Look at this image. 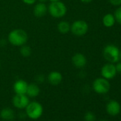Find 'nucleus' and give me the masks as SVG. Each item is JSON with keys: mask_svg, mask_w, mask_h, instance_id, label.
<instances>
[{"mask_svg": "<svg viewBox=\"0 0 121 121\" xmlns=\"http://www.w3.org/2000/svg\"><path fill=\"white\" fill-rule=\"evenodd\" d=\"M8 40L13 46H22L27 42L28 35L27 33L22 29H14L9 34Z\"/></svg>", "mask_w": 121, "mask_h": 121, "instance_id": "f257e3e1", "label": "nucleus"}, {"mask_svg": "<svg viewBox=\"0 0 121 121\" xmlns=\"http://www.w3.org/2000/svg\"><path fill=\"white\" fill-rule=\"evenodd\" d=\"M120 50L119 48L112 44H108L103 48V57L108 63L115 64L120 59Z\"/></svg>", "mask_w": 121, "mask_h": 121, "instance_id": "f03ea898", "label": "nucleus"}, {"mask_svg": "<svg viewBox=\"0 0 121 121\" xmlns=\"http://www.w3.org/2000/svg\"><path fill=\"white\" fill-rule=\"evenodd\" d=\"M48 11L51 16L54 18H60L66 15L67 9L66 5L60 1L57 2H52L48 7Z\"/></svg>", "mask_w": 121, "mask_h": 121, "instance_id": "7ed1b4c3", "label": "nucleus"}, {"mask_svg": "<svg viewBox=\"0 0 121 121\" xmlns=\"http://www.w3.org/2000/svg\"><path fill=\"white\" fill-rule=\"evenodd\" d=\"M43 107L41 103L38 102H31L26 107V115L33 120L39 119L43 114Z\"/></svg>", "mask_w": 121, "mask_h": 121, "instance_id": "20e7f679", "label": "nucleus"}, {"mask_svg": "<svg viewBox=\"0 0 121 121\" xmlns=\"http://www.w3.org/2000/svg\"><path fill=\"white\" fill-rule=\"evenodd\" d=\"M88 31V25L87 22L83 20H77L71 26V31L73 34L77 36H82L85 35Z\"/></svg>", "mask_w": 121, "mask_h": 121, "instance_id": "39448f33", "label": "nucleus"}, {"mask_svg": "<svg viewBox=\"0 0 121 121\" xmlns=\"http://www.w3.org/2000/svg\"><path fill=\"white\" fill-rule=\"evenodd\" d=\"M93 88L94 91L97 93L105 94L109 91L110 88V85L107 79L104 78H98L93 81Z\"/></svg>", "mask_w": 121, "mask_h": 121, "instance_id": "423d86ee", "label": "nucleus"}, {"mask_svg": "<svg viewBox=\"0 0 121 121\" xmlns=\"http://www.w3.org/2000/svg\"><path fill=\"white\" fill-rule=\"evenodd\" d=\"M100 73H101L103 78H104L107 80L113 78L117 74L115 66L113 64H111V63L105 64L102 67Z\"/></svg>", "mask_w": 121, "mask_h": 121, "instance_id": "0eeeda50", "label": "nucleus"}, {"mask_svg": "<svg viewBox=\"0 0 121 121\" xmlns=\"http://www.w3.org/2000/svg\"><path fill=\"white\" fill-rule=\"evenodd\" d=\"M13 105L19 108V109H24L29 103V100L28 96L26 94H16L12 100Z\"/></svg>", "mask_w": 121, "mask_h": 121, "instance_id": "6e6552de", "label": "nucleus"}, {"mask_svg": "<svg viewBox=\"0 0 121 121\" xmlns=\"http://www.w3.org/2000/svg\"><path fill=\"white\" fill-rule=\"evenodd\" d=\"M106 111L109 115L112 116L117 115L120 112V103L115 100H110L106 105Z\"/></svg>", "mask_w": 121, "mask_h": 121, "instance_id": "1a4fd4ad", "label": "nucleus"}, {"mask_svg": "<svg viewBox=\"0 0 121 121\" xmlns=\"http://www.w3.org/2000/svg\"><path fill=\"white\" fill-rule=\"evenodd\" d=\"M86 63L87 59L83 53H77L72 57V64L76 68H83L86 65Z\"/></svg>", "mask_w": 121, "mask_h": 121, "instance_id": "9d476101", "label": "nucleus"}, {"mask_svg": "<svg viewBox=\"0 0 121 121\" xmlns=\"http://www.w3.org/2000/svg\"><path fill=\"white\" fill-rule=\"evenodd\" d=\"M28 83L24 80H18L14 84V91L16 94H26Z\"/></svg>", "mask_w": 121, "mask_h": 121, "instance_id": "9b49d317", "label": "nucleus"}, {"mask_svg": "<svg viewBox=\"0 0 121 121\" xmlns=\"http://www.w3.org/2000/svg\"><path fill=\"white\" fill-rule=\"evenodd\" d=\"M63 76L61 73L58 71H52L48 76V81L50 84L53 86H57L62 81Z\"/></svg>", "mask_w": 121, "mask_h": 121, "instance_id": "f8f14e48", "label": "nucleus"}, {"mask_svg": "<svg viewBox=\"0 0 121 121\" xmlns=\"http://www.w3.org/2000/svg\"><path fill=\"white\" fill-rule=\"evenodd\" d=\"M48 11V8L45 3H39L34 8V14L36 17H43Z\"/></svg>", "mask_w": 121, "mask_h": 121, "instance_id": "ddd939ff", "label": "nucleus"}, {"mask_svg": "<svg viewBox=\"0 0 121 121\" xmlns=\"http://www.w3.org/2000/svg\"><path fill=\"white\" fill-rule=\"evenodd\" d=\"M15 115L14 112L12 109L9 108H3L1 112H0V117L4 120L10 121L14 119Z\"/></svg>", "mask_w": 121, "mask_h": 121, "instance_id": "4468645a", "label": "nucleus"}, {"mask_svg": "<svg viewBox=\"0 0 121 121\" xmlns=\"http://www.w3.org/2000/svg\"><path fill=\"white\" fill-rule=\"evenodd\" d=\"M40 93V88L35 83H31L28 85L27 90H26V95L29 97L34 98L39 95Z\"/></svg>", "mask_w": 121, "mask_h": 121, "instance_id": "2eb2a0df", "label": "nucleus"}, {"mask_svg": "<svg viewBox=\"0 0 121 121\" xmlns=\"http://www.w3.org/2000/svg\"><path fill=\"white\" fill-rule=\"evenodd\" d=\"M115 19L113 14H106L103 18V24L105 27L110 28L115 25Z\"/></svg>", "mask_w": 121, "mask_h": 121, "instance_id": "dca6fc26", "label": "nucleus"}, {"mask_svg": "<svg viewBox=\"0 0 121 121\" xmlns=\"http://www.w3.org/2000/svg\"><path fill=\"white\" fill-rule=\"evenodd\" d=\"M57 28L60 33L64 34H67L68 32H69V31H71V25L69 24L68 22H66V21L60 22L59 24H58Z\"/></svg>", "mask_w": 121, "mask_h": 121, "instance_id": "f3484780", "label": "nucleus"}, {"mask_svg": "<svg viewBox=\"0 0 121 121\" xmlns=\"http://www.w3.org/2000/svg\"><path fill=\"white\" fill-rule=\"evenodd\" d=\"M20 53L22 54V56L24 57H28L31 55V49L30 48V46H26V45H23L22 46L21 48H20Z\"/></svg>", "mask_w": 121, "mask_h": 121, "instance_id": "a211bd4d", "label": "nucleus"}, {"mask_svg": "<svg viewBox=\"0 0 121 121\" xmlns=\"http://www.w3.org/2000/svg\"><path fill=\"white\" fill-rule=\"evenodd\" d=\"M115 19V21L121 25V6H120L119 7H117L115 11V14H113Z\"/></svg>", "mask_w": 121, "mask_h": 121, "instance_id": "6ab92c4d", "label": "nucleus"}, {"mask_svg": "<svg viewBox=\"0 0 121 121\" xmlns=\"http://www.w3.org/2000/svg\"><path fill=\"white\" fill-rule=\"evenodd\" d=\"M85 121H95V115L92 112H87L84 116Z\"/></svg>", "mask_w": 121, "mask_h": 121, "instance_id": "aec40b11", "label": "nucleus"}, {"mask_svg": "<svg viewBox=\"0 0 121 121\" xmlns=\"http://www.w3.org/2000/svg\"><path fill=\"white\" fill-rule=\"evenodd\" d=\"M109 2L114 6H121V0H109Z\"/></svg>", "mask_w": 121, "mask_h": 121, "instance_id": "412c9836", "label": "nucleus"}, {"mask_svg": "<svg viewBox=\"0 0 121 121\" xmlns=\"http://www.w3.org/2000/svg\"><path fill=\"white\" fill-rule=\"evenodd\" d=\"M115 69H116V71L117 73H121V62H117V64L115 65Z\"/></svg>", "mask_w": 121, "mask_h": 121, "instance_id": "4be33fe9", "label": "nucleus"}, {"mask_svg": "<svg viewBox=\"0 0 121 121\" xmlns=\"http://www.w3.org/2000/svg\"><path fill=\"white\" fill-rule=\"evenodd\" d=\"M36 0H23V2L26 4H34Z\"/></svg>", "mask_w": 121, "mask_h": 121, "instance_id": "5701e85b", "label": "nucleus"}, {"mask_svg": "<svg viewBox=\"0 0 121 121\" xmlns=\"http://www.w3.org/2000/svg\"><path fill=\"white\" fill-rule=\"evenodd\" d=\"M81 1L82 2H83V3H90V2H91L93 0H81Z\"/></svg>", "mask_w": 121, "mask_h": 121, "instance_id": "b1692460", "label": "nucleus"}, {"mask_svg": "<svg viewBox=\"0 0 121 121\" xmlns=\"http://www.w3.org/2000/svg\"><path fill=\"white\" fill-rule=\"evenodd\" d=\"M39 1L40 2H41V3H44V2H46L47 1V0H39Z\"/></svg>", "mask_w": 121, "mask_h": 121, "instance_id": "393cba45", "label": "nucleus"}, {"mask_svg": "<svg viewBox=\"0 0 121 121\" xmlns=\"http://www.w3.org/2000/svg\"><path fill=\"white\" fill-rule=\"evenodd\" d=\"M49 1H51V2H57V1H60V0H49Z\"/></svg>", "mask_w": 121, "mask_h": 121, "instance_id": "a878e982", "label": "nucleus"}, {"mask_svg": "<svg viewBox=\"0 0 121 121\" xmlns=\"http://www.w3.org/2000/svg\"><path fill=\"white\" fill-rule=\"evenodd\" d=\"M120 58H121V51H120Z\"/></svg>", "mask_w": 121, "mask_h": 121, "instance_id": "bb28decb", "label": "nucleus"}, {"mask_svg": "<svg viewBox=\"0 0 121 121\" xmlns=\"http://www.w3.org/2000/svg\"><path fill=\"white\" fill-rule=\"evenodd\" d=\"M100 121H108V120H100Z\"/></svg>", "mask_w": 121, "mask_h": 121, "instance_id": "cd10ccee", "label": "nucleus"}, {"mask_svg": "<svg viewBox=\"0 0 121 121\" xmlns=\"http://www.w3.org/2000/svg\"><path fill=\"white\" fill-rule=\"evenodd\" d=\"M0 66H1V61H0Z\"/></svg>", "mask_w": 121, "mask_h": 121, "instance_id": "c85d7f7f", "label": "nucleus"}]
</instances>
